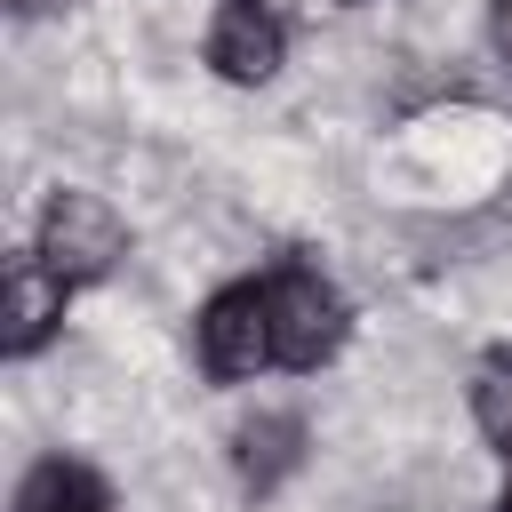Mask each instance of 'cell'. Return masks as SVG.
Instances as JSON below:
<instances>
[{
    "label": "cell",
    "instance_id": "1",
    "mask_svg": "<svg viewBox=\"0 0 512 512\" xmlns=\"http://www.w3.org/2000/svg\"><path fill=\"white\" fill-rule=\"evenodd\" d=\"M120 256H128V224L112 216V200H96V192H56V200L40 208V264H48L64 288L104 280Z\"/></svg>",
    "mask_w": 512,
    "mask_h": 512
},
{
    "label": "cell",
    "instance_id": "2",
    "mask_svg": "<svg viewBox=\"0 0 512 512\" xmlns=\"http://www.w3.org/2000/svg\"><path fill=\"white\" fill-rule=\"evenodd\" d=\"M264 312H272V352L280 368H320L336 344H344V296L304 272V264H280L264 280Z\"/></svg>",
    "mask_w": 512,
    "mask_h": 512
},
{
    "label": "cell",
    "instance_id": "3",
    "mask_svg": "<svg viewBox=\"0 0 512 512\" xmlns=\"http://www.w3.org/2000/svg\"><path fill=\"white\" fill-rule=\"evenodd\" d=\"M200 368L224 384H248L256 368H280L272 352V312H264V280H240L224 296H208L200 312Z\"/></svg>",
    "mask_w": 512,
    "mask_h": 512
},
{
    "label": "cell",
    "instance_id": "4",
    "mask_svg": "<svg viewBox=\"0 0 512 512\" xmlns=\"http://www.w3.org/2000/svg\"><path fill=\"white\" fill-rule=\"evenodd\" d=\"M280 56H288V32H280V8H272V0H224V8H216V24H208V64H216L224 80L256 88V80L280 72Z\"/></svg>",
    "mask_w": 512,
    "mask_h": 512
},
{
    "label": "cell",
    "instance_id": "5",
    "mask_svg": "<svg viewBox=\"0 0 512 512\" xmlns=\"http://www.w3.org/2000/svg\"><path fill=\"white\" fill-rule=\"evenodd\" d=\"M64 296H72V288L40 264V248H32V256H16V264H8V336H0V344H8L16 360H24V352H40V344L56 336V320H64Z\"/></svg>",
    "mask_w": 512,
    "mask_h": 512
},
{
    "label": "cell",
    "instance_id": "6",
    "mask_svg": "<svg viewBox=\"0 0 512 512\" xmlns=\"http://www.w3.org/2000/svg\"><path fill=\"white\" fill-rule=\"evenodd\" d=\"M16 512H104V488H96V472H80V464L48 456V464L24 480Z\"/></svg>",
    "mask_w": 512,
    "mask_h": 512
},
{
    "label": "cell",
    "instance_id": "7",
    "mask_svg": "<svg viewBox=\"0 0 512 512\" xmlns=\"http://www.w3.org/2000/svg\"><path fill=\"white\" fill-rule=\"evenodd\" d=\"M472 416L496 448H512V352H488L480 376H472Z\"/></svg>",
    "mask_w": 512,
    "mask_h": 512
},
{
    "label": "cell",
    "instance_id": "8",
    "mask_svg": "<svg viewBox=\"0 0 512 512\" xmlns=\"http://www.w3.org/2000/svg\"><path fill=\"white\" fill-rule=\"evenodd\" d=\"M240 448H248V480L264 488L272 472H288V464H296V424H288V416H272V424H264V432H248Z\"/></svg>",
    "mask_w": 512,
    "mask_h": 512
},
{
    "label": "cell",
    "instance_id": "9",
    "mask_svg": "<svg viewBox=\"0 0 512 512\" xmlns=\"http://www.w3.org/2000/svg\"><path fill=\"white\" fill-rule=\"evenodd\" d=\"M496 48H504V64H512V0H496Z\"/></svg>",
    "mask_w": 512,
    "mask_h": 512
},
{
    "label": "cell",
    "instance_id": "10",
    "mask_svg": "<svg viewBox=\"0 0 512 512\" xmlns=\"http://www.w3.org/2000/svg\"><path fill=\"white\" fill-rule=\"evenodd\" d=\"M504 496H512V488H504Z\"/></svg>",
    "mask_w": 512,
    "mask_h": 512
}]
</instances>
